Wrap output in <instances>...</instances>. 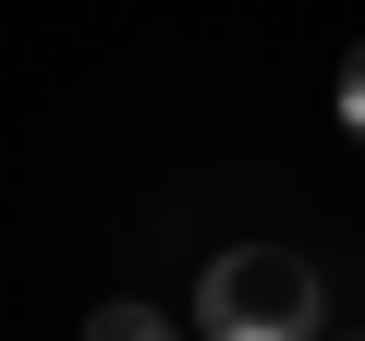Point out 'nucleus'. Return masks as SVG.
<instances>
[{
  "label": "nucleus",
  "instance_id": "3",
  "mask_svg": "<svg viewBox=\"0 0 365 341\" xmlns=\"http://www.w3.org/2000/svg\"><path fill=\"white\" fill-rule=\"evenodd\" d=\"M341 134H353V146H365V37H353V49H341Z\"/></svg>",
  "mask_w": 365,
  "mask_h": 341
},
{
  "label": "nucleus",
  "instance_id": "4",
  "mask_svg": "<svg viewBox=\"0 0 365 341\" xmlns=\"http://www.w3.org/2000/svg\"><path fill=\"white\" fill-rule=\"evenodd\" d=\"M341 341H365V329H341Z\"/></svg>",
  "mask_w": 365,
  "mask_h": 341
},
{
  "label": "nucleus",
  "instance_id": "2",
  "mask_svg": "<svg viewBox=\"0 0 365 341\" xmlns=\"http://www.w3.org/2000/svg\"><path fill=\"white\" fill-rule=\"evenodd\" d=\"M86 341H170L158 305H86Z\"/></svg>",
  "mask_w": 365,
  "mask_h": 341
},
{
  "label": "nucleus",
  "instance_id": "1",
  "mask_svg": "<svg viewBox=\"0 0 365 341\" xmlns=\"http://www.w3.org/2000/svg\"><path fill=\"white\" fill-rule=\"evenodd\" d=\"M317 268L292 256V244H232V256H207V280H195V329L207 341H317Z\"/></svg>",
  "mask_w": 365,
  "mask_h": 341
}]
</instances>
